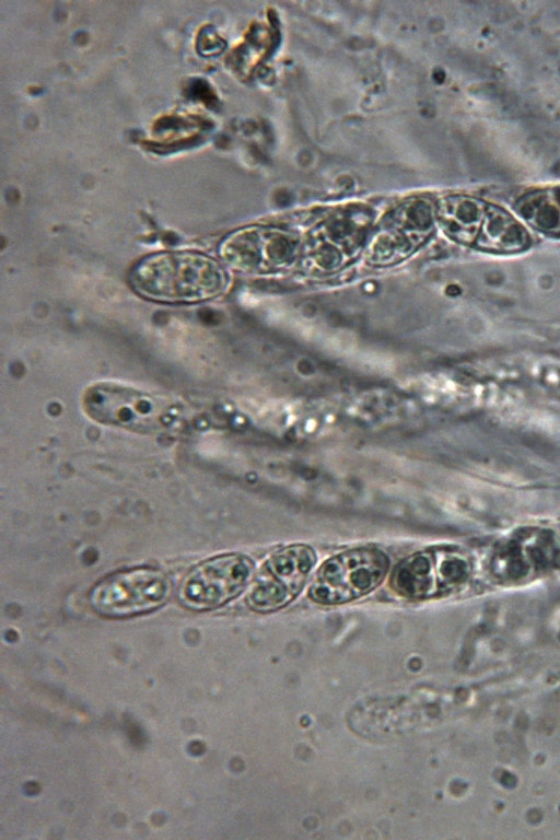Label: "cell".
Segmentation results:
<instances>
[{
	"mask_svg": "<svg viewBox=\"0 0 560 840\" xmlns=\"http://www.w3.org/2000/svg\"><path fill=\"white\" fill-rule=\"evenodd\" d=\"M469 573V561L459 551L427 549L411 553L395 567L390 586L405 598L423 599L459 586Z\"/></svg>",
	"mask_w": 560,
	"mask_h": 840,
	"instance_id": "obj_7",
	"label": "cell"
},
{
	"mask_svg": "<svg viewBox=\"0 0 560 840\" xmlns=\"http://www.w3.org/2000/svg\"><path fill=\"white\" fill-rule=\"evenodd\" d=\"M388 568L387 555L377 548L361 547L342 551L320 565L308 595L323 605L350 602L377 587Z\"/></svg>",
	"mask_w": 560,
	"mask_h": 840,
	"instance_id": "obj_2",
	"label": "cell"
},
{
	"mask_svg": "<svg viewBox=\"0 0 560 840\" xmlns=\"http://www.w3.org/2000/svg\"><path fill=\"white\" fill-rule=\"evenodd\" d=\"M301 250L293 234L269 226H246L229 234L219 245L221 260L243 273L282 270Z\"/></svg>",
	"mask_w": 560,
	"mask_h": 840,
	"instance_id": "obj_6",
	"label": "cell"
},
{
	"mask_svg": "<svg viewBox=\"0 0 560 840\" xmlns=\"http://www.w3.org/2000/svg\"><path fill=\"white\" fill-rule=\"evenodd\" d=\"M84 409L95 421L137 431L156 430L162 406L147 394L119 385L98 384L84 395Z\"/></svg>",
	"mask_w": 560,
	"mask_h": 840,
	"instance_id": "obj_10",
	"label": "cell"
},
{
	"mask_svg": "<svg viewBox=\"0 0 560 840\" xmlns=\"http://www.w3.org/2000/svg\"><path fill=\"white\" fill-rule=\"evenodd\" d=\"M518 213L540 231H560V189L530 192L517 203Z\"/></svg>",
	"mask_w": 560,
	"mask_h": 840,
	"instance_id": "obj_14",
	"label": "cell"
},
{
	"mask_svg": "<svg viewBox=\"0 0 560 840\" xmlns=\"http://www.w3.org/2000/svg\"><path fill=\"white\" fill-rule=\"evenodd\" d=\"M254 568V562L241 553L206 560L185 576L178 592L179 599L194 610L219 607L243 592Z\"/></svg>",
	"mask_w": 560,
	"mask_h": 840,
	"instance_id": "obj_9",
	"label": "cell"
},
{
	"mask_svg": "<svg viewBox=\"0 0 560 840\" xmlns=\"http://www.w3.org/2000/svg\"><path fill=\"white\" fill-rule=\"evenodd\" d=\"M491 560V569L501 578L521 579L555 567L560 560V545L552 533L533 530L502 544Z\"/></svg>",
	"mask_w": 560,
	"mask_h": 840,
	"instance_id": "obj_11",
	"label": "cell"
},
{
	"mask_svg": "<svg viewBox=\"0 0 560 840\" xmlns=\"http://www.w3.org/2000/svg\"><path fill=\"white\" fill-rule=\"evenodd\" d=\"M141 296L162 303H197L221 295L228 275L213 258L196 252L158 253L141 259L130 272Z\"/></svg>",
	"mask_w": 560,
	"mask_h": 840,
	"instance_id": "obj_1",
	"label": "cell"
},
{
	"mask_svg": "<svg viewBox=\"0 0 560 840\" xmlns=\"http://www.w3.org/2000/svg\"><path fill=\"white\" fill-rule=\"evenodd\" d=\"M477 247L493 253H516L529 244V235L525 228L506 211L495 207H487L479 235L475 242Z\"/></svg>",
	"mask_w": 560,
	"mask_h": 840,
	"instance_id": "obj_13",
	"label": "cell"
},
{
	"mask_svg": "<svg viewBox=\"0 0 560 840\" xmlns=\"http://www.w3.org/2000/svg\"><path fill=\"white\" fill-rule=\"evenodd\" d=\"M316 553L305 544L275 551L260 567L246 597L258 612H270L289 604L303 588L316 563Z\"/></svg>",
	"mask_w": 560,
	"mask_h": 840,
	"instance_id": "obj_8",
	"label": "cell"
},
{
	"mask_svg": "<svg viewBox=\"0 0 560 840\" xmlns=\"http://www.w3.org/2000/svg\"><path fill=\"white\" fill-rule=\"evenodd\" d=\"M172 592L168 576L154 568H133L113 573L89 593L91 608L105 617L122 618L162 606Z\"/></svg>",
	"mask_w": 560,
	"mask_h": 840,
	"instance_id": "obj_3",
	"label": "cell"
},
{
	"mask_svg": "<svg viewBox=\"0 0 560 840\" xmlns=\"http://www.w3.org/2000/svg\"><path fill=\"white\" fill-rule=\"evenodd\" d=\"M372 223L363 208L339 210L310 233L302 249V262L312 272L340 269L365 248Z\"/></svg>",
	"mask_w": 560,
	"mask_h": 840,
	"instance_id": "obj_5",
	"label": "cell"
},
{
	"mask_svg": "<svg viewBox=\"0 0 560 840\" xmlns=\"http://www.w3.org/2000/svg\"><path fill=\"white\" fill-rule=\"evenodd\" d=\"M486 205L468 196H448L435 206L436 220L452 240L470 245L476 242L486 213Z\"/></svg>",
	"mask_w": 560,
	"mask_h": 840,
	"instance_id": "obj_12",
	"label": "cell"
},
{
	"mask_svg": "<svg viewBox=\"0 0 560 840\" xmlns=\"http://www.w3.org/2000/svg\"><path fill=\"white\" fill-rule=\"evenodd\" d=\"M435 206L424 197L411 198L388 213L368 240L366 260L375 266L402 261L434 231Z\"/></svg>",
	"mask_w": 560,
	"mask_h": 840,
	"instance_id": "obj_4",
	"label": "cell"
}]
</instances>
